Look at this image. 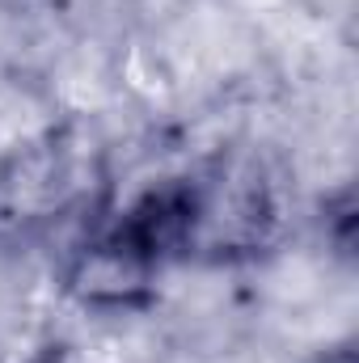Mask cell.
<instances>
[{"mask_svg":"<svg viewBox=\"0 0 359 363\" xmlns=\"http://www.w3.org/2000/svg\"><path fill=\"white\" fill-rule=\"evenodd\" d=\"M313 363H355V351L351 347H334V351H321Z\"/></svg>","mask_w":359,"mask_h":363,"instance_id":"277c9868","label":"cell"},{"mask_svg":"<svg viewBox=\"0 0 359 363\" xmlns=\"http://www.w3.org/2000/svg\"><path fill=\"white\" fill-rule=\"evenodd\" d=\"M89 186V148L68 140L64 131L13 152L0 169V233L30 237L47 224L64 220L77 203H85Z\"/></svg>","mask_w":359,"mask_h":363,"instance_id":"7a4b0ae2","label":"cell"},{"mask_svg":"<svg viewBox=\"0 0 359 363\" xmlns=\"http://www.w3.org/2000/svg\"><path fill=\"white\" fill-rule=\"evenodd\" d=\"M165 186L174 199L178 258L245 262L275 250L287 228L283 174L254 148L216 152Z\"/></svg>","mask_w":359,"mask_h":363,"instance_id":"6da1fadb","label":"cell"},{"mask_svg":"<svg viewBox=\"0 0 359 363\" xmlns=\"http://www.w3.org/2000/svg\"><path fill=\"white\" fill-rule=\"evenodd\" d=\"M157 271H161V262L114 220L110 228H101L77 250V258L68 267V291L85 308L127 313V308H144L153 300Z\"/></svg>","mask_w":359,"mask_h":363,"instance_id":"3957f363","label":"cell"}]
</instances>
